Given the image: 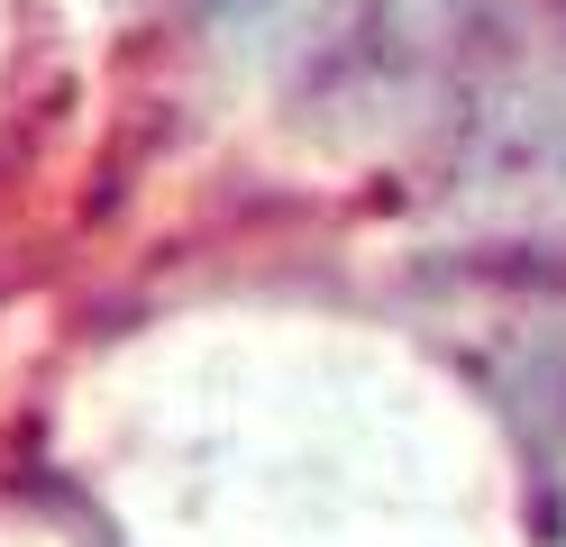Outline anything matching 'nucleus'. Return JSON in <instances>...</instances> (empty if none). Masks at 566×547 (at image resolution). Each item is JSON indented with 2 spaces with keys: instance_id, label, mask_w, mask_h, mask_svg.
<instances>
[]
</instances>
